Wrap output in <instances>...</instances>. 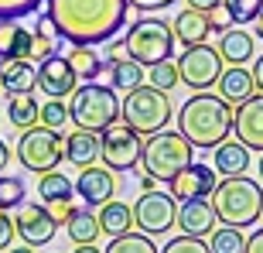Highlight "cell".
I'll use <instances>...</instances> for the list:
<instances>
[{
	"label": "cell",
	"instance_id": "cell-47",
	"mask_svg": "<svg viewBox=\"0 0 263 253\" xmlns=\"http://www.w3.org/2000/svg\"><path fill=\"white\" fill-rule=\"evenodd\" d=\"M188 7H192V10H202V14H209V10L222 7V0H188Z\"/></svg>",
	"mask_w": 263,
	"mask_h": 253
},
{
	"label": "cell",
	"instance_id": "cell-8",
	"mask_svg": "<svg viewBox=\"0 0 263 253\" xmlns=\"http://www.w3.org/2000/svg\"><path fill=\"white\" fill-rule=\"evenodd\" d=\"M65 157V134L62 130H48V127H31L17 140V161L34 175L55 171Z\"/></svg>",
	"mask_w": 263,
	"mask_h": 253
},
{
	"label": "cell",
	"instance_id": "cell-39",
	"mask_svg": "<svg viewBox=\"0 0 263 253\" xmlns=\"http://www.w3.org/2000/svg\"><path fill=\"white\" fill-rule=\"evenodd\" d=\"M161 253H212L205 240H195V236H175L161 246Z\"/></svg>",
	"mask_w": 263,
	"mask_h": 253
},
{
	"label": "cell",
	"instance_id": "cell-1",
	"mask_svg": "<svg viewBox=\"0 0 263 253\" xmlns=\"http://www.w3.org/2000/svg\"><path fill=\"white\" fill-rule=\"evenodd\" d=\"M45 17L68 45H106L127 24V0H45Z\"/></svg>",
	"mask_w": 263,
	"mask_h": 253
},
{
	"label": "cell",
	"instance_id": "cell-34",
	"mask_svg": "<svg viewBox=\"0 0 263 253\" xmlns=\"http://www.w3.org/2000/svg\"><path fill=\"white\" fill-rule=\"evenodd\" d=\"M243 246H246L243 229H233V226H215L212 229V243H209L212 253H243Z\"/></svg>",
	"mask_w": 263,
	"mask_h": 253
},
{
	"label": "cell",
	"instance_id": "cell-50",
	"mask_svg": "<svg viewBox=\"0 0 263 253\" xmlns=\"http://www.w3.org/2000/svg\"><path fill=\"white\" fill-rule=\"evenodd\" d=\"M140 188H144V192H154V178L144 175V178H140Z\"/></svg>",
	"mask_w": 263,
	"mask_h": 253
},
{
	"label": "cell",
	"instance_id": "cell-22",
	"mask_svg": "<svg viewBox=\"0 0 263 253\" xmlns=\"http://www.w3.org/2000/svg\"><path fill=\"white\" fill-rule=\"evenodd\" d=\"M171 34H175L185 48H192V45H205V38H209V17H205L202 10H178V17L171 21Z\"/></svg>",
	"mask_w": 263,
	"mask_h": 253
},
{
	"label": "cell",
	"instance_id": "cell-49",
	"mask_svg": "<svg viewBox=\"0 0 263 253\" xmlns=\"http://www.w3.org/2000/svg\"><path fill=\"white\" fill-rule=\"evenodd\" d=\"M4 253H34V246H28V243H24V246H7Z\"/></svg>",
	"mask_w": 263,
	"mask_h": 253
},
{
	"label": "cell",
	"instance_id": "cell-46",
	"mask_svg": "<svg viewBox=\"0 0 263 253\" xmlns=\"http://www.w3.org/2000/svg\"><path fill=\"white\" fill-rule=\"evenodd\" d=\"M243 253H263V229H256V233L250 236V240H246Z\"/></svg>",
	"mask_w": 263,
	"mask_h": 253
},
{
	"label": "cell",
	"instance_id": "cell-40",
	"mask_svg": "<svg viewBox=\"0 0 263 253\" xmlns=\"http://www.w3.org/2000/svg\"><path fill=\"white\" fill-rule=\"evenodd\" d=\"M72 198H59V202H45V212L55 219V226H62V223H68V215H72Z\"/></svg>",
	"mask_w": 263,
	"mask_h": 253
},
{
	"label": "cell",
	"instance_id": "cell-41",
	"mask_svg": "<svg viewBox=\"0 0 263 253\" xmlns=\"http://www.w3.org/2000/svg\"><path fill=\"white\" fill-rule=\"evenodd\" d=\"M127 59H130V51H127V41L123 38L106 41V51H103V62H106V65H113V62H127Z\"/></svg>",
	"mask_w": 263,
	"mask_h": 253
},
{
	"label": "cell",
	"instance_id": "cell-5",
	"mask_svg": "<svg viewBox=\"0 0 263 253\" xmlns=\"http://www.w3.org/2000/svg\"><path fill=\"white\" fill-rule=\"evenodd\" d=\"M68 120L76 123V130L103 134L113 120H120L117 89L99 86V82H82V86L72 93V103H68Z\"/></svg>",
	"mask_w": 263,
	"mask_h": 253
},
{
	"label": "cell",
	"instance_id": "cell-3",
	"mask_svg": "<svg viewBox=\"0 0 263 253\" xmlns=\"http://www.w3.org/2000/svg\"><path fill=\"white\" fill-rule=\"evenodd\" d=\"M209 202H212L215 219L222 226L246 229V226H253L263 215V188H260V182H253L246 175L222 178L215 185V192L209 195Z\"/></svg>",
	"mask_w": 263,
	"mask_h": 253
},
{
	"label": "cell",
	"instance_id": "cell-25",
	"mask_svg": "<svg viewBox=\"0 0 263 253\" xmlns=\"http://www.w3.org/2000/svg\"><path fill=\"white\" fill-rule=\"evenodd\" d=\"M62 34L55 31V24H51L48 17H38V24H34V31H31V55L28 62H45L51 59V55H59L62 51Z\"/></svg>",
	"mask_w": 263,
	"mask_h": 253
},
{
	"label": "cell",
	"instance_id": "cell-33",
	"mask_svg": "<svg viewBox=\"0 0 263 253\" xmlns=\"http://www.w3.org/2000/svg\"><path fill=\"white\" fill-rule=\"evenodd\" d=\"M178 82H181V76H178V65H175L171 59L151 65V68H147V76H144V86H154V89H161V93L175 89Z\"/></svg>",
	"mask_w": 263,
	"mask_h": 253
},
{
	"label": "cell",
	"instance_id": "cell-36",
	"mask_svg": "<svg viewBox=\"0 0 263 253\" xmlns=\"http://www.w3.org/2000/svg\"><path fill=\"white\" fill-rule=\"evenodd\" d=\"M24 205V182L14 175H0V212L21 209Z\"/></svg>",
	"mask_w": 263,
	"mask_h": 253
},
{
	"label": "cell",
	"instance_id": "cell-15",
	"mask_svg": "<svg viewBox=\"0 0 263 253\" xmlns=\"http://www.w3.org/2000/svg\"><path fill=\"white\" fill-rule=\"evenodd\" d=\"M233 127H236V140L246 151H260L263 154V96L260 93L233 110Z\"/></svg>",
	"mask_w": 263,
	"mask_h": 253
},
{
	"label": "cell",
	"instance_id": "cell-48",
	"mask_svg": "<svg viewBox=\"0 0 263 253\" xmlns=\"http://www.w3.org/2000/svg\"><path fill=\"white\" fill-rule=\"evenodd\" d=\"M7 165H10V147L0 140V175H4V168H7Z\"/></svg>",
	"mask_w": 263,
	"mask_h": 253
},
{
	"label": "cell",
	"instance_id": "cell-18",
	"mask_svg": "<svg viewBox=\"0 0 263 253\" xmlns=\"http://www.w3.org/2000/svg\"><path fill=\"white\" fill-rule=\"evenodd\" d=\"M219 99L222 103H229V106H243L246 99H253L256 96V82H253V76H250V68H243V65H229V68H222V76H219Z\"/></svg>",
	"mask_w": 263,
	"mask_h": 253
},
{
	"label": "cell",
	"instance_id": "cell-32",
	"mask_svg": "<svg viewBox=\"0 0 263 253\" xmlns=\"http://www.w3.org/2000/svg\"><path fill=\"white\" fill-rule=\"evenodd\" d=\"M103 253H161V250H157L154 240L144 236V233H123V236H113Z\"/></svg>",
	"mask_w": 263,
	"mask_h": 253
},
{
	"label": "cell",
	"instance_id": "cell-14",
	"mask_svg": "<svg viewBox=\"0 0 263 253\" xmlns=\"http://www.w3.org/2000/svg\"><path fill=\"white\" fill-rule=\"evenodd\" d=\"M14 229L17 236L24 240L28 246H45L51 243V236H55V219L45 212V205L41 202H31V205H21L17 215H14Z\"/></svg>",
	"mask_w": 263,
	"mask_h": 253
},
{
	"label": "cell",
	"instance_id": "cell-24",
	"mask_svg": "<svg viewBox=\"0 0 263 253\" xmlns=\"http://www.w3.org/2000/svg\"><path fill=\"white\" fill-rule=\"evenodd\" d=\"M31 55V31L21 28L17 21H0V62L24 59Z\"/></svg>",
	"mask_w": 263,
	"mask_h": 253
},
{
	"label": "cell",
	"instance_id": "cell-44",
	"mask_svg": "<svg viewBox=\"0 0 263 253\" xmlns=\"http://www.w3.org/2000/svg\"><path fill=\"white\" fill-rule=\"evenodd\" d=\"M175 0H127V7H134V10H164V7H171Z\"/></svg>",
	"mask_w": 263,
	"mask_h": 253
},
{
	"label": "cell",
	"instance_id": "cell-20",
	"mask_svg": "<svg viewBox=\"0 0 263 253\" xmlns=\"http://www.w3.org/2000/svg\"><path fill=\"white\" fill-rule=\"evenodd\" d=\"M246 168H250V151H246L236 137L222 140V144L215 147V157H212V171L222 178H236V175H246Z\"/></svg>",
	"mask_w": 263,
	"mask_h": 253
},
{
	"label": "cell",
	"instance_id": "cell-35",
	"mask_svg": "<svg viewBox=\"0 0 263 253\" xmlns=\"http://www.w3.org/2000/svg\"><path fill=\"white\" fill-rule=\"evenodd\" d=\"M226 14L233 17V24L239 28V24H253L256 17H260L263 10V0H222Z\"/></svg>",
	"mask_w": 263,
	"mask_h": 253
},
{
	"label": "cell",
	"instance_id": "cell-27",
	"mask_svg": "<svg viewBox=\"0 0 263 253\" xmlns=\"http://www.w3.org/2000/svg\"><path fill=\"white\" fill-rule=\"evenodd\" d=\"M65 59L79 82H92V79H99V72H106V62L92 45H72V55H65Z\"/></svg>",
	"mask_w": 263,
	"mask_h": 253
},
{
	"label": "cell",
	"instance_id": "cell-51",
	"mask_svg": "<svg viewBox=\"0 0 263 253\" xmlns=\"http://www.w3.org/2000/svg\"><path fill=\"white\" fill-rule=\"evenodd\" d=\"M72 253H103V250H99V246H92V243H89V246H76V250H72Z\"/></svg>",
	"mask_w": 263,
	"mask_h": 253
},
{
	"label": "cell",
	"instance_id": "cell-28",
	"mask_svg": "<svg viewBox=\"0 0 263 253\" xmlns=\"http://www.w3.org/2000/svg\"><path fill=\"white\" fill-rule=\"evenodd\" d=\"M38 113H41V103L31 93H17V96L7 99V120L14 130H31V127H38Z\"/></svg>",
	"mask_w": 263,
	"mask_h": 253
},
{
	"label": "cell",
	"instance_id": "cell-7",
	"mask_svg": "<svg viewBox=\"0 0 263 253\" xmlns=\"http://www.w3.org/2000/svg\"><path fill=\"white\" fill-rule=\"evenodd\" d=\"M127 51L137 65H157V62L171 59L175 51V34H171V24L161 17H140L127 28Z\"/></svg>",
	"mask_w": 263,
	"mask_h": 253
},
{
	"label": "cell",
	"instance_id": "cell-17",
	"mask_svg": "<svg viewBox=\"0 0 263 253\" xmlns=\"http://www.w3.org/2000/svg\"><path fill=\"white\" fill-rule=\"evenodd\" d=\"M215 209L209 198H192V202H181L175 212V226H181V236H195V240H205L212 236L215 229Z\"/></svg>",
	"mask_w": 263,
	"mask_h": 253
},
{
	"label": "cell",
	"instance_id": "cell-11",
	"mask_svg": "<svg viewBox=\"0 0 263 253\" xmlns=\"http://www.w3.org/2000/svg\"><path fill=\"white\" fill-rule=\"evenodd\" d=\"M178 202L167 192H144L134 205V226L144 236H161L175 226Z\"/></svg>",
	"mask_w": 263,
	"mask_h": 253
},
{
	"label": "cell",
	"instance_id": "cell-13",
	"mask_svg": "<svg viewBox=\"0 0 263 253\" xmlns=\"http://www.w3.org/2000/svg\"><path fill=\"white\" fill-rule=\"evenodd\" d=\"M215 171L209 165H192L181 171V175H175L171 182H167V195L175 198V202H192V198H209V195L215 192Z\"/></svg>",
	"mask_w": 263,
	"mask_h": 253
},
{
	"label": "cell",
	"instance_id": "cell-43",
	"mask_svg": "<svg viewBox=\"0 0 263 253\" xmlns=\"http://www.w3.org/2000/svg\"><path fill=\"white\" fill-rule=\"evenodd\" d=\"M14 236H17V229H14V215L0 212V253L7 250V246H14Z\"/></svg>",
	"mask_w": 263,
	"mask_h": 253
},
{
	"label": "cell",
	"instance_id": "cell-31",
	"mask_svg": "<svg viewBox=\"0 0 263 253\" xmlns=\"http://www.w3.org/2000/svg\"><path fill=\"white\" fill-rule=\"evenodd\" d=\"M38 195H41V205L59 202V198H72V195H76V185H72V178L62 175V171H45V175H38Z\"/></svg>",
	"mask_w": 263,
	"mask_h": 253
},
{
	"label": "cell",
	"instance_id": "cell-2",
	"mask_svg": "<svg viewBox=\"0 0 263 253\" xmlns=\"http://www.w3.org/2000/svg\"><path fill=\"white\" fill-rule=\"evenodd\" d=\"M178 134L195 151H215L233 134V106L212 93H195L181 103L178 113Z\"/></svg>",
	"mask_w": 263,
	"mask_h": 253
},
{
	"label": "cell",
	"instance_id": "cell-12",
	"mask_svg": "<svg viewBox=\"0 0 263 253\" xmlns=\"http://www.w3.org/2000/svg\"><path fill=\"white\" fill-rule=\"evenodd\" d=\"M34 89H41L48 99H65L79 89V79L72 72L65 55H51L38 65V79H34Z\"/></svg>",
	"mask_w": 263,
	"mask_h": 253
},
{
	"label": "cell",
	"instance_id": "cell-16",
	"mask_svg": "<svg viewBox=\"0 0 263 253\" xmlns=\"http://www.w3.org/2000/svg\"><path fill=\"white\" fill-rule=\"evenodd\" d=\"M76 195L86 205H99V209H103V205L113 202V195H117V178H113L109 168H99V165L82 168L79 178H76Z\"/></svg>",
	"mask_w": 263,
	"mask_h": 253
},
{
	"label": "cell",
	"instance_id": "cell-26",
	"mask_svg": "<svg viewBox=\"0 0 263 253\" xmlns=\"http://www.w3.org/2000/svg\"><path fill=\"white\" fill-rule=\"evenodd\" d=\"M99 233H106L109 240L113 236H123V233H130L134 229V205H127V202H106L103 209H99Z\"/></svg>",
	"mask_w": 263,
	"mask_h": 253
},
{
	"label": "cell",
	"instance_id": "cell-21",
	"mask_svg": "<svg viewBox=\"0 0 263 253\" xmlns=\"http://www.w3.org/2000/svg\"><path fill=\"white\" fill-rule=\"evenodd\" d=\"M65 161L82 168H92L99 161V134H89V130H72L65 134Z\"/></svg>",
	"mask_w": 263,
	"mask_h": 253
},
{
	"label": "cell",
	"instance_id": "cell-6",
	"mask_svg": "<svg viewBox=\"0 0 263 253\" xmlns=\"http://www.w3.org/2000/svg\"><path fill=\"white\" fill-rule=\"evenodd\" d=\"M120 120L137 137H151V134L167 127V120H171V99H167V93H161L154 86H137L120 103Z\"/></svg>",
	"mask_w": 263,
	"mask_h": 253
},
{
	"label": "cell",
	"instance_id": "cell-53",
	"mask_svg": "<svg viewBox=\"0 0 263 253\" xmlns=\"http://www.w3.org/2000/svg\"><path fill=\"white\" fill-rule=\"evenodd\" d=\"M256 168H260V178H263V154H260V165H256Z\"/></svg>",
	"mask_w": 263,
	"mask_h": 253
},
{
	"label": "cell",
	"instance_id": "cell-45",
	"mask_svg": "<svg viewBox=\"0 0 263 253\" xmlns=\"http://www.w3.org/2000/svg\"><path fill=\"white\" fill-rule=\"evenodd\" d=\"M250 76H253V82H256V93L263 96V55H256V59H253V68H250Z\"/></svg>",
	"mask_w": 263,
	"mask_h": 253
},
{
	"label": "cell",
	"instance_id": "cell-10",
	"mask_svg": "<svg viewBox=\"0 0 263 253\" xmlns=\"http://www.w3.org/2000/svg\"><path fill=\"white\" fill-rule=\"evenodd\" d=\"M140 151H144V140L123 120H113L99 134V157H103V165L109 171H130V168H137L140 165Z\"/></svg>",
	"mask_w": 263,
	"mask_h": 253
},
{
	"label": "cell",
	"instance_id": "cell-30",
	"mask_svg": "<svg viewBox=\"0 0 263 253\" xmlns=\"http://www.w3.org/2000/svg\"><path fill=\"white\" fill-rule=\"evenodd\" d=\"M106 76H109V89H123V93H134L137 86H144V65H137L134 59L106 65Z\"/></svg>",
	"mask_w": 263,
	"mask_h": 253
},
{
	"label": "cell",
	"instance_id": "cell-42",
	"mask_svg": "<svg viewBox=\"0 0 263 253\" xmlns=\"http://www.w3.org/2000/svg\"><path fill=\"white\" fill-rule=\"evenodd\" d=\"M205 17H209V31H219V34H226L229 28H236V24H233V17L226 14V7H215V10H209Z\"/></svg>",
	"mask_w": 263,
	"mask_h": 253
},
{
	"label": "cell",
	"instance_id": "cell-37",
	"mask_svg": "<svg viewBox=\"0 0 263 253\" xmlns=\"http://www.w3.org/2000/svg\"><path fill=\"white\" fill-rule=\"evenodd\" d=\"M38 123L48 127V130H62V127L68 123V106L62 99H45V106H41V113H38Z\"/></svg>",
	"mask_w": 263,
	"mask_h": 253
},
{
	"label": "cell",
	"instance_id": "cell-52",
	"mask_svg": "<svg viewBox=\"0 0 263 253\" xmlns=\"http://www.w3.org/2000/svg\"><path fill=\"white\" fill-rule=\"evenodd\" d=\"M253 24H256V38H260V41H263V10H260V17H256V21H253Z\"/></svg>",
	"mask_w": 263,
	"mask_h": 253
},
{
	"label": "cell",
	"instance_id": "cell-38",
	"mask_svg": "<svg viewBox=\"0 0 263 253\" xmlns=\"http://www.w3.org/2000/svg\"><path fill=\"white\" fill-rule=\"evenodd\" d=\"M45 0H0V21H21L34 14Z\"/></svg>",
	"mask_w": 263,
	"mask_h": 253
},
{
	"label": "cell",
	"instance_id": "cell-23",
	"mask_svg": "<svg viewBox=\"0 0 263 253\" xmlns=\"http://www.w3.org/2000/svg\"><path fill=\"white\" fill-rule=\"evenodd\" d=\"M34 79H38V68H34V62H24V59H7V62H0V86L7 89V96L31 93V89H34Z\"/></svg>",
	"mask_w": 263,
	"mask_h": 253
},
{
	"label": "cell",
	"instance_id": "cell-4",
	"mask_svg": "<svg viewBox=\"0 0 263 253\" xmlns=\"http://www.w3.org/2000/svg\"><path fill=\"white\" fill-rule=\"evenodd\" d=\"M192 161H195V147L188 144L178 130H157V134H151L144 140V151H140L144 175H151L154 182H171Z\"/></svg>",
	"mask_w": 263,
	"mask_h": 253
},
{
	"label": "cell",
	"instance_id": "cell-9",
	"mask_svg": "<svg viewBox=\"0 0 263 253\" xmlns=\"http://www.w3.org/2000/svg\"><path fill=\"white\" fill-rule=\"evenodd\" d=\"M178 76H181V86H188L192 93H209V89L219 82L222 76V59L219 51L209 48V45H192L178 55Z\"/></svg>",
	"mask_w": 263,
	"mask_h": 253
},
{
	"label": "cell",
	"instance_id": "cell-29",
	"mask_svg": "<svg viewBox=\"0 0 263 253\" xmlns=\"http://www.w3.org/2000/svg\"><path fill=\"white\" fill-rule=\"evenodd\" d=\"M65 229H68V240L79 243V246H89V243L99 240V219H96L92 209H79L76 205L72 215H68V223H65Z\"/></svg>",
	"mask_w": 263,
	"mask_h": 253
},
{
	"label": "cell",
	"instance_id": "cell-19",
	"mask_svg": "<svg viewBox=\"0 0 263 253\" xmlns=\"http://www.w3.org/2000/svg\"><path fill=\"white\" fill-rule=\"evenodd\" d=\"M219 59H222V65H243V62H250L256 55V41H253V34L250 31H243V28H229L219 38Z\"/></svg>",
	"mask_w": 263,
	"mask_h": 253
}]
</instances>
